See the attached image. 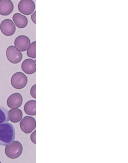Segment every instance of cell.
Wrapping results in <instances>:
<instances>
[{"instance_id": "cell-1", "label": "cell", "mask_w": 128, "mask_h": 163, "mask_svg": "<svg viewBox=\"0 0 128 163\" xmlns=\"http://www.w3.org/2000/svg\"><path fill=\"white\" fill-rule=\"evenodd\" d=\"M15 131L13 126L9 123L0 124V145L6 146L14 140Z\"/></svg>"}, {"instance_id": "cell-2", "label": "cell", "mask_w": 128, "mask_h": 163, "mask_svg": "<svg viewBox=\"0 0 128 163\" xmlns=\"http://www.w3.org/2000/svg\"><path fill=\"white\" fill-rule=\"evenodd\" d=\"M22 144L17 141H14L10 144L6 145L5 149L6 155L11 159L18 157L22 154Z\"/></svg>"}, {"instance_id": "cell-3", "label": "cell", "mask_w": 128, "mask_h": 163, "mask_svg": "<svg viewBox=\"0 0 128 163\" xmlns=\"http://www.w3.org/2000/svg\"><path fill=\"white\" fill-rule=\"evenodd\" d=\"M28 78L26 76L21 72H18L14 74L12 77L11 83L12 86L17 89L24 88L26 85Z\"/></svg>"}, {"instance_id": "cell-4", "label": "cell", "mask_w": 128, "mask_h": 163, "mask_svg": "<svg viewBox=\"0 0 128 163\" xmlns=\"http://www.w3.org/2000/svg\"><path fill=\"white\" fill-rule=\"evenodd\" d=\"M22 130L26 134L30 133L36 128V122L35 119L30 116L24 117L20 123Z\"/></svg>"}, {"instance_id": "cell-5", "label": "cell", "mask_w": 128, "mask_h": 163, "mask_svg": "<svg viewBox=\"0 0 128 163\" xmlns=\"http://www.w3.org/2000/svg\"><path fill=\"white\" fill-rule=\"evenodd\" d=\"M6 55L8 60L13 64H17L20 62L22 58V55L13 46H10L6 51Z\"/></svg>"}, {"instance_id": "cell-6", "label": "cell", "mask_w": 128, "mask_h": 163, "mask_svg": "<svg viewBox=\"0 0 128 163\" xmlns=\"http://www.w3.org/2000/svg\"><path fill=\"white\" fill-rule=\"evenodd\" d=\"M19 11L26 15L32 14L35 10V5L32 0H22L19 3L18 5Z\"/></svg>"}, {"instance_id": "cell-7", "label": "cell", "mask_w": 128, "mask_h": 163, "mask_svg": "<svg viewBox=\"0 0 128 163\" xmlns=\"http://www.w3.org/2000/svg\"><path fill=\"white\" fill-rule=\"evenodd\" d=\"M0 31L4 35L10 36L15 33L16 30V26L11 20L6 19L1 22L0 25Z\"/></svg>"}, {"instance_id": "cell-8", "label": "cell", "mask_w": 128, "mask_h": 163, "mask_svg": "<svg viewBox=\"0 0 128 163\" xmlns=\"http://www.w3.org/2000/svg\"><path fill=\"white\" fill-rule=\"evenodd\" d=\"M30 44L29 38L24 35L18 36L14 41L15 47L18 50L21 52H24L27 50Z\"/></svg>"}, {"instance_id": "cell-9", "label": "cell", "mask_w": 128, "mask_h": 163, "mask_svg": "<svg viewBox=\"0 0 128 163\" xmlns=\"http://www.w3.org/2000/svg\"><path fill=\"white\" fill-rule=\"evenodd\" d=\"M22 101L21 95L19 93H15L8 97L7 100V104L10 108H17L21 106Z\"/></svg>"}, {"instance_id": "cell-10", "label": "cell", "mask_w": 128, "mask_h": 163, "mask_svg": "<svg viewBox=\"0 0 128 163\" xmlns=\"http://www.w3.org/2000/svg\"><path fill=\"white\" fill-rule=\"evenodd\" d=\"M22 71L28 74H31L36 71V64L35 61L32 59L28 58L24 60L21 65Z\"/></svg>"}, {"instance_id": "cell-11", "label": "cell", "mask_w": 128, "mask_h": 163, "mask_svg": "<svg viewBox=\"0 0 128 163\" xmlns=\"http://www.w3.org/2000/svg\"><path fill=\"white\" fill-rule=\"evenodd\" d=\"M14 5L10 0H0V14L4 16H8L12 12Z\"/></svg>"}, {"instance_id": "cell-12", "label": "cell", "mask_w": 128, "mask_h": 163, "mask_svg": "<svg viewBox=\"0 0 128 163\" xmlns=\"http://www.w3.org/2000/svg\"><path fill=\"white\" fill-rule=\"evenodd\" d=\"M12 19L16 26L18 28H24L28 24V20L26 17L20 13L15 14Z\"/></svg>"}, {"instance_id": "cell-13", "label": "cell", "mask_w": 128, "mask_h": 163, "mask_svg": "<svg viewBox=\"0 0 128 163\" xmlns=\"http://www.w3.org/2000/svg\"><path fill=\"white\" fill-rule=\"evenodd\" d=\"M8 116L11 122L16 123L19 122L22 119L23 114L21 110L20 109H12L8 111Z\"/></svg>"}, {"instance_id": "cell-14", "label": "cell", "mask_w": 128, "mask_h": 163, "mask_svg": "<svg viewBox=\"0 0 128 163\" xmlns=\"http://www.w3.org/2000/svg\"><path fill=\"white\" fill-rule=\"evenodd\" d=\"M36 100H30L26 103L24 106V110L26 114L34 116L36 114Z\"/></svg>"}, {"instance_id": "cell-15", "label": "cell", "mask_w": 128, "mask_h": 163, "mask_svg": "<svg viewBox=\"0 0 128 163\" xmlns=\"http://www.w3.org/2000/svg\"><path fill=\"white\" fill-rule=\"evenodd\" d=\"M8 110L0 106V124L9 121Z\"/></svg>"}, {"instance_id": "cell-16", "label": "cell", "mask_w": 128, "mask_h": 163, "mask_svg": "<svg viewBox=\"0 0 128 163\" xmlns=\"http://www.w3.org/2000/svg\"><path fill=\"white\" fill-rule=\"evenodd\" d=\"M26 54L28 57L33 58L36 57V42H32L27 50Z\"/></svg>"}, {"instance_id": "cell-17", "label": "cell", "mask_w": 128, "mask_h": 163, "mask_svg": "<svg viewBox=\"0 0 128 163\" xmlns=\"http://www.w3.org/2000/svg\"><path fill=\"white\" fill-rule=\"evenodd\" d=\"M36 84L33 85L30 88V93L31 96L34 98H36Z\"/></svg>"}, {"instance_id": "cell-18", "label": "cell", "mask_w": 128, "mask_h": 163, "mask_svg": "<svg viewBox=\"0 0 128 163\" xmlns=\"http://www.w3.org/2000/svg\"><path fill=\"white\" fill-rule=\"evenodd\" d=\"M36 130H35L31 134L30 136V138L31 140L35 144H36Z\"/></svg>"}, {"instance_id": "cell-19", "label": "cell", "mask_w": 128, "mask_h": 163, "mask_svg": "<svg viewBox=\"0 0 128 163\" xmlns=\"http://www.w3.org/2000/svg\"><path fill=\"white\" fill-rule=\"evenodd\" d=\"M36 11H35L32 14L31 16V18L32 21L35 24H36Z\"/></svg>"}]
</instances>
